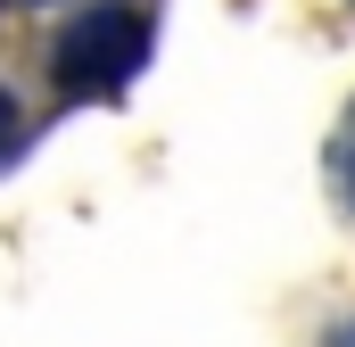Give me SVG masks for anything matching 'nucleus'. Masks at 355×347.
Masks as SVG:
<instances>
[{
	"label": "nucleus",
	"mask_w": 355,
	"mask_h": 347,
	"mask_svg": "<svg viewBox=\"0 0 355 347\" xmlns=\"http://www.w3.org/2000/svg\"><path fill=\"white\" fill-rule=\"evenodd\" d=\"M322 347H355V314H347V323H339V331H331Z\"/></svg>",
	"instance_id": "4"
},
{
	"label": "nucleus",
	"mask_w": 355,
	"mask_h": 347,
	"mask_svg": "<svg viewBox=\"0 0 355 347\" xmlns=\"http://www.w3.org/2000/svg\"><path fill=\"white\" fill-rule=\"evenodd\" d=\"M331 174H339V198L355 207V108H347V124H339V141H331Z\"/></svg>",
	"instance_id": "2"
},
{
	"label": "nucleus",
	"mask_w": 355,
	"mask_h": 347,
	"mask_svg": "<svg viewBox=\"0 0 355 347\" xmlns=\"http://www.w3.org/2000/svg\"><path fill=\"white\" fill-rule=\"evenodd\" d=\"M8 149H17V99L0 91V158H8Z\"/></svg>",
	"instance_id": "3"
},
{
	"label": "nucleus",
	"mask_w": 355,
	"mask_h": 347,
	"mask_svg": "<svg viewBox=\"0 0 355 347\" xmlns=\"http://www.w3.org/2000/svg\"><path fill=\"white\" fill-rule=\"evenodd\" d=\"M149 42H157V33H149L141 8H91V17H75V25L58 33L50 75H58L67 99H116V91L149 67Z\"/></svg>",
	"instance_id": "1"
}]
</instances>
